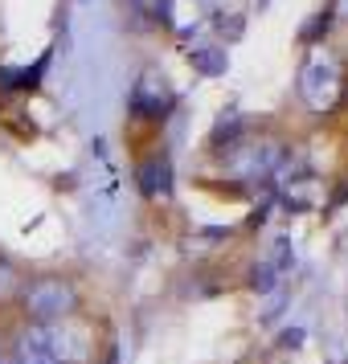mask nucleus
<instances>
[{
	"mask_svg": "<svg viewBox=\"0 0 348 364\" xmlns=\"http://www.w3.org/2000/svg\"><path fill=\"white\" fill-rule=\"evenodd\" d=\"M78 311V291L74 282L66 279H37L25 287V315L41 323V328H53L62 319H74Z\"/></svg>",
	"mask_w": 348,
	"mask_h": 364,
	"instance_id": "nucleus-1",
	"label": "nucleus"
},
{
	"mask_svg": "<svg viewBox=\"0 0 348 364\" xmlns=\"http://www.w3.org/2000/svg\"><path fill=\"white\" fill-rule=\"evenodd\" d=\"M50 331V348L53 356L62 364H90L95 360V331L78 323V319H62V323H53Z\"/></svg>",
	"mask_w": 348,
	"mask_h": 364,
	"instance_id": "nucleus-2",
	"label": "nucleus"
},
{
	"mask_svg": "<svg viewBox=\"0 0 348 364\" xmlns=\"http://www.w3.org/2000/svg\"><path fill=\"white\" fill-rule=\"evenodd\" d=\"M340 90H344V82H340V66H336L332 58H315V62H307V70H303V99L312 102L315 111L336 107Z\"/></svg>",
	"mask_w": 348,
	"mask_h": 364,
	"instance_id": "nucleus-3",
	"label": "nucleus"
},
{
	"mask_svg": "<svg viewBox=\"0 0 348 364\" xmlns=\"http://www.w3.org/2000/svg\"><path fill=\"white\" fill-rule=\"evenodd\" d=\"M13 364H62L53 356L50 331L41 328V323H29V328L17 336V344H13Z\"/></svg>",
	"mask_w": 348,
	"mask_h": 364,
	"instance_id": "nucleus-4",
	"label": "nucleus"
},
{
	"mask_svg": "<svg viewBox=\"0 0 348 364\" xmlns=\"http://www.w3.org/2000/svg\"><path fill=\"white\" fill-rule=\"evenodd\" d=\"M139 188L148 193V197H156V193H168V184H172V168H168L164 156H152V160H144L139 164Z\"/></svg>",
	"mask_w": 348,
	"mask_h": 364,
	"instance_id": "nucleus-5",
	"label": "nucleus"
},
{
	"mask_svg": "<svg viewBox=\"0 0 348 364\" xmlns=\"http://www.w3.org/2000/svg\"><path fill=\"white\" fill-rule=\"evenodd\" d=\"M0 364H13V360H4V356H0Z\"/></svg>",
	"mask_w": 348,
	"mask_h": 364,
	"instance_id": "nucleus-6",
	"label": "nucleus"
}]
</instances>
